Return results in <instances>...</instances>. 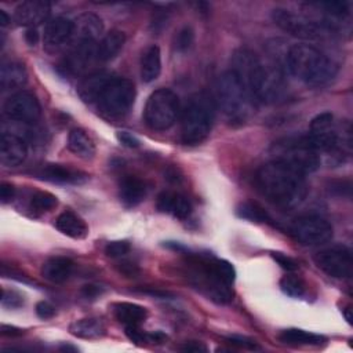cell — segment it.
<instances>
[{
  "instance_id": "5b68a950",
  "label": "cell",
  "mask_w": 353,
  "mask_h": 353,
  "mask_svg": "<svg viewBox=\"0 0 353 353\" xmlns=\"http://www.w3.org/2000/svg\"><path fill=\"white\" fill-rule=\"evenodd\" d=\"M216 99L225 116L233 123H244L255 112V98L230 70L218 79Z\"/></svg>"
},
{
  "instance_id": "f546056e",
  "label": "cell",
  "mask_w": 353,
  "mask_h": 353,
  "mask_svg": "<svg viewBox=\"0 0 353 353\" xmlns=\"http://www.w3.org/2000/svg\"><path fill=\"white\" fill-rule=\"evenodd\" d=\"M113 313L114 317L124 325H141L148 317V312L143 306L131 302L114 303Z\"/></svg>"
},
{
  "instance_id": "cb8c5ba5",
  "label": "cell",
  "mask_w": 353,
  "mask_h": 353,
  "mask_svg": "<svg viewBox=\"0 0 353 353\" xmlns=\"http://www.w3.org/2000/svg\"><path fill=\"white\" fill-rule=\"evenodd\" d=\"M28 81V72L19 62H4L0 69V87L3 91L21 88Z\"/></svg>"
},
{
  "instance_id": "3957f363",
  "label": "cell",
  "mask_w": 353,
  "mask_h": 353,
  "mask_svg": "<svg viewBox=\"0 0 353 353\" xmlns=\"http://www.w3.org/2000/svg\"><path fill=\"white\" fill-rule=\"evenodd\" d=\"M285 63L292 76L310 87L328 84L338 73V65L323 51L310 44H294L285 54Z\"/></svg>"
},
{
  "instance_id": "52a82bcc",
  "label": "cell",
  "mask_w": 353,
  "mask_h": 353,
  "mask_svg": "<svg viewBox=\"0 0 353 353\" xmlns=\"http://www.w3.org/2000/svg\"><path fill=\"white\" fill-rule=\"evenodd\" d=\"M309 141L314 149L325 153H342L350 150V128L342 130V134L335 123L332 113L323 112L312 119L309 125Z\"/></svg>"
},
{
  "instance_id": "7dc6e473",
  "label": "cell",
  "mask_w": 353,
  "mask_h": 353,
  "mask_svg": "<svg viewBox=\"0 0 353 353\" xmlns=\"http://www.w3.org/2000/svg\"><path fill=\"white\" fill-rule=\"evenodd\" d=\"M119 269H120V272H121L123 274H125V276H128V277H135V276L139 273V269H138V266H137L135 263H131V262H128V261H124V262H121Z\"/></svg>"
},
{
  "instance_id": "83f0119b",
  "label": "cell",
  "mask_w": 353,
  "mask_h": 353,
  "mask_svg": "<svg viewBox=\"0 0 353 353\" xmlns=\"http://www.w3.org/2000/svg\"><path fill=\"white\" fill-rule=\"evenodd\" d=\"M161 72V52L157 46H149L141 57V79L145 83L154 81Z\"/></svg>"
},
{
  "instance_id": "7bdbcfd3",
  "label": "cell",
  "mask_w": 353,
  "mask_h": 353,
  "mask_svg": "<svg viewBox=\"0 0 353 353\" xmlns=\"http://www.w3.org/2000/svg\"><path fill=\"white\" fill-rule=\"evenodd\" d=\"M116 138H117V141L123 145V146H125V148H138L139 146V139L134 135V134H131V132H128V131H119L117 134H116Z\"/></svg>"
},
{
  "instance_id": "74e56055",
  "label": "cell",
  "mask_w": 353,
  "mask_h": 353,
  "mask_svg": "<svg viewBox=\"0 0 353 353\" xmlns=\"http://www.w3.org/2000/svg\"><path fill=\"white\" fill-rule=\"evenodd\" d=\"M1 305L4 307L17 309L23 305V298L21 294L11 291V290H3L1 291Z\"/></svg>"
},
{
  "instance_id": "8fae6325",
  "label": "cell",
  "mask_w": 353,
  "mask_h": 353,
  "mask_svg": "<svg viewBox=\"0 0 353 353\" xmlns=\"http://www.w3.org/2000/svg\"><path fill=\"white\" fill-rule=\"evenodd\" d=\"M291 234L302 245L316 247L328 243L332 239L334 229L331 223L317 215H303L291 225Z\"/></svg>"
},
{
  "instance_id": "6da1fadb",
  "label": "cell",
  "mask_w": 353,
  "mask_h": 353,
  "mask_svg": "<svg viewBox=\"0 0 353 353\" xmlns=\"http://www.w3.org/2000/svg\"><path fill=\"white\" fill-rule=\"evenodd\" d=\"M230 72L244 84L256 102L274 103L285 95L287 84L281 69L265 65L251 50L239 48L233 52Z\"/></svg>"
},
{
  "instance_id": "816d5d0a",
  "label": "cell",
  "mask_w": 353,
  "mask_h": 353,
  "mask_svg": "<svg viewBox=\"0 0 353 353\" xmlns=\"http://www.w3.org/2000/svg\"><path fill=\"white\" fill-rule=\"evenodd\" d=\"M342 312H343V316H345L346 321L349 324H352V309H350V306H346L345 309H342Z\"/></svg>"
},
{
  "instance_id": "836d02e7",
  "label": "cell",
  "mask_w": 353,
  "mask_h": 353,
  "mask_svg": "<svg viewBox=\"0 0 353 353\" xmlns=\"http://www.w3.org/2000/svg\"><path fill=\"white\" fill-rule=\"evenodd\" d=\"M57 203H58V200L52 193L40 190L32 196L30 208H32V211L41 214V212H46V211H50L51 208H54L57 205Z\"/></svg>"
},
{
  "instance_id": "603a6c76",
  "label": "cell",
  "mask_w": 353,
  "mask_h": 353,
  "mask_svg": "<svg viewBox=\"0 0 353 353\" xmlns=\"http://www.w3.org/2000/svg\"><path fill=\"white\" fill-rule=\"evenodd\" d=\"M74 263L66 256H52L47 259L41 266V276L55 284L66 281L73 273Z\"/></svg>"
},
{
  "instance_id": "2e32d148",
  "label": "cell",
  "mask_w": 353,
  "mask_h": 353,
  "mask_svg": "<svg viewBox=\"0 0 353 353\" xmlns=\"http://www.w3.org/2000/svg\"><path fill=\"white\" fill-rule=\"evenodd\" d=\"M34 174L40 179L62 185H80L88 179V175L80 170L54 163L43 164Z\"/></svg>"
},
{
  "instance_id": "9c48e42d",
  "label": "cell",
  "mask_w": 353,
  "mask_h": 353,
  "mask_svg": "<svg viewBox=\"0 0 353 353\" xmlns=\"http://www.w3.org/2000/svg\"><path fill=\"white\" fill-rule=\"evenodd\" d=\"M135 94L131 80L113 76L97 101L98 110L108 119H121L131 110Z\"/></svg>"
},
{
  "instance_id": "44dd1931",
  "label": "cell",
  "mask_w": 353,
  "mask_h": 353,
  "mask_svg": "<svg viewBox=\"0 0 353 353\" xmlns=\"http://www.w3.org/2000/svg\"><path fill=\"white\" fill-rule=\"evenodd\" d=\"M113 76L106 72H95L85 76L77 85L79 97L87 103H97L103 88Z\"/></svg>"
},
{
  "instance_id": "9a60e30c",
  "label": "cell",
  "mask_w": 353,
  "mask_h": 353,
  "mask_svg": "<svg viewBox=\"0 0 353 353\" xmlns=\"http://www.w3.org/2000/svg\"><path fill=\"white\" fill-rule=\"evenodd\" d=\"M97 44L94 41L73 43L70 51L66 54L62 62V68L69 74L83 73L88 65L97 59Z\"/></svg>"
},
{
  "instance_id": "d4e9b609",
  "label": "cell",
  "mask_w": 353,
  "mask_h": 353,
  "mask_svg": "<svg viewBox=\"0 0 353 353\" xmlns=\"http://www.w3.org/2000/svg\"><path fill=\"white\" fill-rule=\"evenodd\" d=\"M125 43V34L121 30L112 29L97 44V59L108 62L113 59Z\"/></svg>"
},
{
  "instance_id": "1f68e13d",
  "label": "cell",
  "mask_w": 353,
  "mask_h": 353,
  "mask_svg": "<svg viewBox=\"0 0 353 353\" xmlns=\"http://www.w3.org/2000/svg\"><path fill=\"white\" fill-rule=\"evenodd\" d=\"M236 214L240 218L251 221V222H269L270 221V215L266 212V210H263V207H261L258 203H254V201L241 203L237 207Z\"/></svg>"
},
{
  "instance_id": "4316f807",
  "label": "cell",
  "mask_w": 353,
  "mask_h": 353,
  "mask_svg": "<svg viewBox=\"0 0 353 353\" xmlns=\"http://www.w3.org/2000/svg\"><path fill=\"white\" fill-rule=\"evenodd\" d=\"M69 332L81 339H95L105 335L106 325L99 317H85L73 321L69 325Z\"/></svg>"
},
{
  "instance_id": "8992f818",
  "label": "cell",
  "mask_w": 353,
  "mask_h": 353,
  "mask_svg": "<svg viewBox=\"0 0 353 353\" xmlns=\"http://www.w3.org/2000/svg\"><path fill=\"white\" fill-rule=\"evenodd\" d=\"M273 160L281 161L303 175L314 172L321 163L319 152L306 137H287L273 143Z\"/></svg>"
},
{
  "instance_id": "ffe728a7",
  "label": "cell",
  "mask_w": 353,
  "mask_h": 353,
  "mask_svg": "<svg viewBox=\"0 0 353 353\" xmlns=\"http://www.w3.org/2000/svg\"><path fill=\"white\" fill-rule=\"evenodd\" d=\"M156 207L160 212L171 214L178 219H186L192 214V203L181 193L161 192L157 196Z\"/></svg>"
},
{
  "instance_id": "f5cc1de1",
  "label": "cell",
  "mask_w": 353,
  "mask_h": 353,
  "mask_svg": "<svg viewBox=\"0 0 353 353\" xmlns=\"http://www.w3.org/2000/svg\"><path fill=\"white\" fill-rule=\"evenodd\" d=\"M61 349H62V350H73V352H74V350H77L76 347H72V346H66V345H63Z\"/></svg>"
},
{
  "instance_id": "f35d334b",
  "label": "cell",
  "mask_w": 353,
  "mask_h": 353,
  "mask_svg": "<svg viewBox=\"0 0 353 353\" xmlns=\"http://www.w3.org/2000/svg\"><path fill=\"white\" fill-rule=\"evenodd\" d=\"M272 256H273V259H274L284 270H287V272H294V270L298 268L296 262H295L291 256L284 255L283 252H272Z\"/></svg>"
},
{
  "instance_id": "f1b7e54d",
  "label": "cell",
  "mask_w": 353,
  "mask_h": 353,
  "mask_svg": "<svg viewBox=\"0 0 353 353\" xmlns=\"http://www.w3.org/2000/svg\"><path fill=\"white\" fill-rule=\"evenodd\" d=\"M68 148L76 156L90 160L95 156V143L92 138L81 128H73L68 135Z\"/></svg>"
},
{
  "instance_id": "30bf717a",
  "label": "cell",
  "mask_w": 353,
  "mask_h": 353,
  "mask_svg": "<svg viewBox=\"0 0 353 353\" xmlns=\"http://www.w3.org/2000/svg\"><path fill=\"white\" fill-rule=\"evenodd\" d=\"M272 19L280 29L301 39H321L334 32L324 19H312L285 8H274Z\"/></svg>"
},
{
  "instance_id": "e0dca14e",
  "label": "cell",
  "mask_w": 353,
  "mask_h": 353,
  "mask_svg": "<svg viewBox=\"0 0 353 353\" xmlns=\"http://www.w3.org/2000/svg\"><path fill=\"white\" fill-rule=\"evenodd\" d=\"M51 11V6L47 1L41 0H29L21 3L14 11V21L21 25L29 28H36L41 22L47 21Z\"/></svg>"
},
{
  "instance_id": "277c9868",
  "label": "cell",
  "mask_w": 353,
  "mask_h": 353,
  "mask_svg": "<svg viewBox=\"0 0 353 353\" xmlns=\"http://www.w3.org/2000/svg\"><path fill=\"white\" fill-rule=\"evenodd\" d=\"M215 117V103L208 92L194 94L182 112L181 139L185 145L194 146L210 135Z\"/></svg>"
},
{
  "instance_id": "ee69618b",
  "label": "cell",
  "mask_w": 353,
  "mask_h": 353,
  "mask_svg": "<svg viewBox=\"0 0 353 353\" xmlns=\"http://www.w3.org/2000/svg\"><path fill=\"white\" fill-rule=\"evenodd\" d=\"M15 196V188L11 185V183H7V182H3L0 185V200L3 204H7L10 203Z\"/></svg>"
},
{
  "instance_id": "bcb514c9",
  "label": "cell",
  "mask_w": 353,
  "mask_h": 353,
  "mask_svg": "<svg viewBox=\"0 0 353 353\" xmlns=\"http://www.w3.org/2000/svg\"><path fill=\"white\" fill-rule=\"evenodd\" d=\"M103 292V288L101 285H94V284H88V285H84L81 288V294L84 298L87 299H95L97 296H99Z\"/></svg>"
},
{
  "instance_id": "5bb4252c",
  "label": "cell",
  "mask_w": 353,
  "mask_h": 353,
  "mask_svg": "<svg viewBox=\"0 0 353 353\" xmlns=\"http://www.w3.org/2000/svg\"><path fill=\"white\" fill-rule=\"evenodd\" d=\"M73 36V21L65 17H55L46 23L43 43L47 51H57L69 44Z\"/></svg>"
},
{
  "instance_id": "4dcf8cb0",
  "label": "cell",
  "mask_w": 353,
  "mask_h": 353,
  "mask_svg": "<svg viewBox=\"0 0 353 353\" xmlns=\"http://www.w3.org/2000/svg\"><path fill=\"white\" fill-rule=\"evenodd\" d=\"M279 339L285 343V345H291V346H307V345H320L324 338L319 334L314 332H309L305 330H299V328H288L284 330L279 334Z\"/></svg>"
},
{
  "instance_id": "b9f144b4",
  "label": "cell",
  "mask_w": 353,
  "mask_h": 353,
  "mask_svg": "<svg viewBox=\"0 0 353 353\" xmlns=\"http://www.w3.org/2000/svg\"><path fill=\"white\" fill-rule=\"evenodd\" d=\"M125 335L135 343L148 342V334L139 330V325H125Z\"/></svg>"
},
{
  "instance_id": "ac0fdd59",
  "label": "cell",
  "mask_w": 353,
  "mask_h": 353,
  "mask_svg": "<svg viewBox=\"0 0 353 353\" xmlns=\"http://www.w3.org/2000/svg\"><path fill=\"white\" fill-rule=\"evenodd\" d=\"M28 154L25 141L14 134L3 131L0 137V161L7 167L19 165Z\"/></svg>"
},
{
  "instance_id": "e575fe53",
  "label": "cell",
  "mask_w": 353,
  "mask_h": 353,
  "mask_svg": "<svg viewBox=\"0 0 353 353\" xmlns=\"http://www.w3.org/2000/svg\"><path fill=\"white\" fill-rule=\"evenodd\" d=\"M212 268L214 272L216 273V276L226 284L232 285L234 283L236 279V270L233 268V265L225 259H218L212 256Z\"/></svg>"
},
{
  "instance_id": "d6a6232c",
  "label": "cell",
  "mask_w": 353,
  "mask_h": 353,
  "mask_svg": "<svg viewBox=\"0 0 353 353\" xmlns=\"http://www.w3.org/2000/svg\"><path fill=\"white\" fill-rule=\"evenodd\" d=\"M281 291L291 298H301L305 294L306 285L301 277L296 274H285L280 280Z\"/></svg>"
},
{
  "instance_id": "681fc988",
  "label": "cell",
  "mask_w": 353,
  "mask_h": 353,
  "mask_svg": "<svg viewBox=\"0 0 353 353\" xmlns=\"http://www.w3.org/2000/svg\"><path fill=\"white\" fill-rule=\"evenodd\" d=\"M25 40H26L28 44H30V46L37 44V41H39L37 29H36V28H29V29H26V32H25Z\"/></svg>"
},
{
  "instance_id": "c3c4849f",
  "label": "cell",
  "mask_w": 353,
  "mask_h": 353,
  "mask_svg": "<svg viewBox=\"0 0 353 353\" xmlns=\"http://www.w3.org/2000/svg\"><path fill=\"white\" fill-rule=\"evenodd\" d=\"M0 332L3 336H10V338H14V336H19L23 334V330L18 328V327H14V325H7V324H3L0 327Z\"/></svg>"
},
{
  "instance_id": "7c38bea8",
  "label": "cell",
  "mask_w": 353,
  "mask_h": 353,
  "mask_svg": "<svg viewBox=\"0 0 353 353\" xmlns=\"http://www.w3.org/2000/svg\"><path fill=\"white\" fill-rule=\"evenodd\" d=\"M314 262L320 270L334 279H349L352 276V252L345 245L321 250L314 255Z\"/></svg>"
},
{
  "instance_id": "4fadbf2b",
  "label": "cell",
  "mask_w": 353,
  "mask_h": 353,
  "mask_svg": "<svg viewBox=\"0 0 353 353\" xmlns=\"http://www.w3.org/2000/svg\"><path fill=\"white\" fill-rule=\"evenodd\" d=\"M4 113L10 120L30 124L39 120L41 108L34 94L22 90L8 97L4 103Z\"/></svg>"
},
{
  "instance_id": "7402d4cb",
  "label": "cell",
  "mask_w": 353,
  "mask_h": 353,
  "mask_svg": "<svg viewBox=\"0 0 353 353\" xmlns=\"http://www.w3.org/2000/svg\"><path fill=\"white\" fill-rule=\"evenodd\" d=\"M119 196L125 207H135L145 199L146 185L138 176L124 175L119 185Z\"/></svg>"
},
{
  "instance_id": "d6986e66",
  "label": "cell",
  "mask_w": 353,
  "mask_h": 353,
  "mask_svg": "<svg viewBox=\"0 0 353 353\" xmlns=\"http://www.w3.org/2000/svg\"><path fill=\"white\" fill-rule=\"evenodd\" d=\"M103 32L102 19L91 12H84L73 21V36L70 43L79 41H94L98 43V37Z\"/></svg>"
},
{
  "instance_id": "f907efd6",
  "label": "cell",
  "mask_w": 353,
  "mask_h": 353,
  "mask_svg": "<svg viewBox=\"0 0 353 353\" xmlns=\"http://www.w3.org/2000/svg\"><path fill=\"white\" fill-rule=\"evenodd\" d=\"M8 22H10V17L7 15L6 11L0 10V25H1V26H6Z\"/></svg>"
},
{
  "instance_id": "ba28073f",
  "label": "cell",
  "mask_w": 353,
  "mask_h": 353,
  "mask_svg": "<svg viewBox=\"0 0 353 353\" xmlns=\"http://www.w3.org/2000/svg\"><path fill=\"white\" fill-rule=\"evenodd\" d=\"M181 113L178 95L168 88L153 91L143 109L145 124L156 131H164L174 125Z\"/></svg>"
},
{
  "instance_id": "ab89813d",
  "label": "cell",
  "mask_w": 353,
  "mask_h": 353,
  "mask_svg": "<svg viewBox=\"0 0 353 353\" xmlns=\"http://www.w3.org/2000/svg\"><path fill=\"white\" fill-rule=\"evenodd\" d=\"M34 310H36V314L43 320H48V319H52L55 316V307L47 301L37 302Z\"/></svg>"
},
{
  "instance_id": "f6af8a7d",
  "label": "cell",
  "mask_w": 353,
  "mask_h": 353,
  "mask_svg": "<svg viewBox=\"0 0 353 353\" xmlns=\"http://www.w3.org/2000/svg\"><path fill=\"white\" fill-rule=\"evenodd\" d=\"M179 349L182 352H188V353H204V352H207V346L203 342H197V341L185 342Z\"/></svg>"
},
{
  "instance_id": "8d00e7d4",
  "label": "cell",
  "mask_w": 353,
  "mask_h": 353,
  "mask_svg": "<svg viewBox=\"0 0 353 353\" xmlns=\"http://www.w3.org/2000/svg\"><path fill=\"white\" fill-rule=\"evenodd\" d=\"M130 243L125 240H114L106 244L105 254L110 258H121L130 252Z\"/></svg>"
},
{
  "instance_id": "60d3db41",
  "label": "cell",
  "mask_w": 353,
  "mask_h": 353,
  "mask_svg": "<svg viewBox=\"0 0 353 353\" xmlns=\"http://www.w3.org/2000/svg\"><path fill=\"white\" fill-rule=\"evenodd\" d=\"M226 341L234 346H239V347H243V349H251V350H255V349H259V346L250 338H245V336H240V335H230L226 338Z\"/></svg>"
},
{
  "instance_id": "d590c367",
  "label": "cell",
  "mask_w": 353,
  "mask_h": 353,
  "mask_svg": "<svg viewBox=\"0 0 353 353\" xmlns=\"http://www.w3.org/2000/svg\"><path fill=\"white\" fill-rule=\"evenodd\" d=\"M194 40V32L190 26H183L174 37V47L178 52H186Z\"/></svg>"
},
{
  "instance_id": "484cf974",
  "label": "cell",
  "mask_w": 353,
  "mask_h": 353,
  "mask_svg": "<svg viewBox=\"0 0 353 353\" xmlns=\"http://www.w3.org/2000/svg\"><path fill=\"white\" fill-rule=\"evenodd\" d=\"M55 226L61 233L72 239L79 240L84 239L88 234L87 223L73 211H63L62 214H59L55 221Z\"/></svg>"
},
{
  "instance_id": "7a4b0ae2",
  "label": "cell",
  "mask_w": 353,
  "mask_h": 353,
  "mask_svg": "<svg viewBox=\"0 0 353 353\" xmlns=\"http://www.w3.org/2000/svg\"><path fill=\"white\" fill-rule=\"evenodd\" d=\"M256 185L269 201L281 208L299 205L307 194L305 175L276 160L263 164L258 170Z\"/></svg>"
}]
</instances>
